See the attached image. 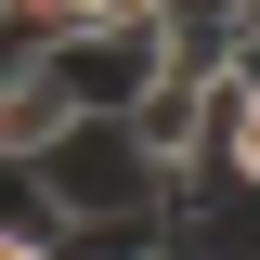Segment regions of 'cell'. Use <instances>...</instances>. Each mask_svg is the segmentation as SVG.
<instances>
[{
	"mask_svg": "<svg viewBox=\"0 0 260 260\" xmlns=\"http://www.w3.org/2000/svg\"><path fill=\"white\" fill-rule=\"evenodd\" d=\"M52 91H65V117H130V104L169 78V13H104V26H78V39H52Z\"/></svg>",
	"mask_w": 260,
	"mask_h": 260,
	"instance_id": "obj_1",
	"label": "cell"
},
{
	"mask_svg": "<svg viewBox=\"0 0 260 260\" xmlns=\"http://www.w3.org/2000/svg\"><path fill=\"white\" fill-rule=\"evenodd\" d=\"M104 13H156V0H0V52H52V39L104 26Z\"/></svg>",
	"mask_w": 260,
	"mask_h": 260,
	"instance_id": "obj_3",
	"label": "cell"
},
{
	"mask_svg": "<svg viewBox=\"0 0 260 260\" xmlns=\"http://www.w3.org/2000/svg\"><path fill=\"white\" fill-rule=\"evenodd\" d=\"M52 130H78V117H65V91H52V65H39V52H0V156L26 169Z\"/></svg>",
	"mask_w": 260,
	"mask_h": 260,
	"instance_id": "obj_2",
	"label": "cell"
},
{
	"mask_svg": "<svg viewBox=\"0 0 260 260\" xmlns=\"http://www.w3.org/2000/svg\"><path fill=\"white\" fill-rule=\"evenodd\" d=\"M169 260H221V247H169Z\"/></svg>",
	"mask_w": 260,
	"mask_h": 260,
	"instance_id": "obj_4",
	"label": "cell"
}]
</instances>
